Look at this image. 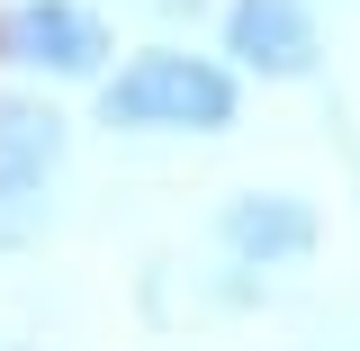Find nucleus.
<instances>
[{
	"label": "nucleus",
	"instance_id": "nucleus-1",
	"mask_svg": "<svg viewBox=\"0 0 360 351\" xmlns=\"http://www.w3.org/2000/svg\"><path fill=\"white\" fill-rule=\"evenodd\" d=\"M99 127L217 135V127H234V72L207 54H135L117 82H99Z\"/></svg>",
	"mask_w": 360,
	"mask_h": 351
},
{
	"label": "nucleus",
	"instance_id": "nucleus-2",
	"mask_svg": "<svg viewBox=\"0 0 360 351\" xmlns=\"http://www.w3.org/2000/svg\"><path fill=\"white\" fill-rule=\"evenodd\" d=\"M0 54L27 63V72H63V82H90L99 54H108V27L82 0H18L0 18Z\"/></svg>",
	"mask_w": 360,
	"mask_h": 351
},
{
	"label": "nucleus",
	"instance_id": "nucleus-3",
	"mask_svg": "<svg viewBox=\"0 0 360 351\" xmlns=\"http://www.w3.org/2000/svg\"><path fill=\"white\" fill-rule=\"evenodd\" d=\"M225 54L270 82H307L315 72V9L307 0H234L225 9Z\"/></svg>",
	"mask_w": 360,
	"mask_h": 351
},
{
	"label": "nucleus",
	"instance_id": "nucleus-4",
	"mask_svg": "<svg viewBox=\"0 0 360 351\" xmlns=\"http://www.w3.org/2000/svg\"><path fill=\"white\" fill-rule=\"evenodd\" d=\"M217 234H225L234 262L279 270V262H307V253H315V208H307V198H279V189H270V198L252 189V198H225Z\"/></svg>",
	"mask_w": 360,
	"mask_h": 351
},
{
	"label": "nucleus",
	"instance_id": "nucleus-5",
	"mask_svg": "<svg viewBox=\"0 0 360 351\" xmlns=\"http://www.w3.org/2000/svg\"><path fill=\"white\" fill-rule=\"evenodd\" d=\"M54 162H63V117L54 108H27V99H0V180L37 198Z\"/></svg>",
	"mask_w": 360,
	"mask_h": 351
},
{
	"label": "nucleus",
	"instance_id": "nucleus-6",
	"mask_svg": "<svg viewBox=\"0 0 360 351\" xmlns=\"http://www.w3.org/2000/svg\"><path fill=\"white\" fill-rule=\"evenodd\" d=\"M27 225H37V198H27V189H9V180H0V243H18V234H27Z\"/></svg>",
	"mask_w": 360,
	"mask_h": 351
}]
</instances>
